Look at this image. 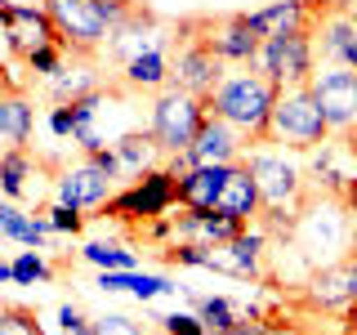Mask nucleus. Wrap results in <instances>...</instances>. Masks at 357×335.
<instances>
[{
	"mask_svg": "<svg viewBox=\"0 0 357 335\" xmlns=\"http://www.w3.org/2000/svg\"><path fill=\"white\" fill-rule=\"evenodd\" d=\"M139 103V89L121 85V81H107L98 85L94 94L76 98V148L81 152H98V148H116L126 134L134 130H148V121H143V107Z\"/></svg>",
	"mask_w": 357,
	"mask_h": 335,
	"instance_id": "f257e3e1",
	"label": "nucleus"
},
{
	"mask_svg": "<svg viewBox=\"0 0 357 335\" xmlns=\"http://www.w3.org/2000/svg\"><path fill=\"white\" fill-rule=\"evenodd\" d=\"M277 94H282V89L268 81L264 72L237 67V72H228L215 85V94H210L206 103H210L215 117H223L228 126H237L250 143H268V117H273Z\"/></svg>",
	"mask_w": 357,
	"mask_h": 335,
	"instance_id": "f03ea898",
	"label": "nucleus"
},
{
	"mask_svg": "<svg viewBox=\"0 0 357 335\" xmlns=\"http://www.w3.org/2000/svg\"><path fill=\"white\" fill-rule=\"evenodd\" d=\"M331 139V126L321 117L317 98H312L308 85H295V89H282L273 103V117H268V143L277 148H290V152H312Z\"/></svg>",
	"mask_w": 357,
	"mask_h": 335,
	"instance_id": "7ed1b4c3",
	"label": "nucleus"
},
{
	"mask_svg": "<svg viewBox=\"0 0 357 335\" xmlns=\"http://www.w3.org/2000/svg\"><path fill=\"white\" fill-rule=\"evenodd\" d=\"M206 117H210L206 98L188 94V89H178V85L156 89L152 103H148V130H152V139L161 143L165 156L192 148V139H197V130H201V121H206Z\"/></svg>",
	"mask_w": 357,
	"mask_h": 335,
	"instance_id": "20e7f679",
	"label": "nucleus"
},
{
	"mask_svg": "<svg viewBox=\"0 0 357 335\" xmlns=\"http://www.w3.org/2000/svg\"><path fill=\"white\" fill-rule=\"evenodd\" d=\"M174 206H178V179L165 170V165H152V170H143L139 179H130V188L112 193L103 215L116 219V223H148V219L170 215Z\"/></svg>",
	"mask_w": 357,
	"mask_h": 335,
	"instance_id": "39448f33",
	"label": "nucleus"
},
{
	"mask_svg": "<svg viewBox=\"0 0 357 335\" xmlns=\"http://www.w3.org/2000/svg\"><path fill=\"white\" fill-rule=\"evenodd\" d=\"M174 31H178V36H174V50H170V85L188 89V94L210 98V94H215V85L228 76V63H223L219 54L197 36L192 22H178Z\"/></svg>",
	"mask_w": 357,
	"mask_h": 335,
	"instance_id": "423d86ee",
	"label": "nucleus"
},
{
	"mask_svg": "<svg viewBox=\"0 0 357 335\" xmlns=\"http://www.w3.org/2000/svg\"><path fill=\"white\" fill-rule=\"evenodd\" d=\"M255 72H264L277 89L308 85L317 72V40L312 31H286V36H268L259 45V59L250 63Z\"/></svg>",
	"mask_w": 357,
	"mask_h": 335,
	"instance_id": "0eeeda50",
	"label": "nucleus"
},
{
	"mask_svg": "<svg viewBox=\"0 0 357 335\" xmlns=\"http://www.w3.org/2000/svg\"><path fill=\"white\" fill-rule=\"evenodd\" d=\"M308 89H312V98H317L331 134H353L357 130V67L321 63L317 72H312Z\"/></svg>",
	"mask_w": 357,
	"mask_h": 335,
	"instance_id": "6e6552de",
	"label": "nucleus"
},
{
	"mask_svg": "<svg viewBox=\"0 0 357 335\" xmlns=\"http://www.w3.org/2000/svg\"><path fill=\"white\" fill-rule=\"evenodd\" d=\"M304 170H308V188L312 193H326V197H340L357 184V148L349 134H331L321 148L304 152Z\"/></svg>",
	"mask_w": 357,
	"mask_h": 335,
	"instance_id": "1a4fd4ad",
	"label": "nucleus"
},
{
	"mask_svg": "<svg viewBox=\"0 0 357 335\" xmlns=\"http://www.w3.org/2000/svg\"><path fill=\"white\" fill-rule=\"evenodd\" d=\"M299 299L317 313H349L357 304V251L344 255V260H335V264L312 268L304 277Z\"/></svg>",
	"mask_w": 357,
	"mask_h": 335,
	"instance_id": "9d476101",
	"label": "nucleus"
},
{
	"mask_svg": "<svg viewBox=\"0 0 357 335\" xmlns=\"http://www.w3.org/2000/svg\"><path fill=\"white\" fill-rule=\"evenodd\" d=\"M112 193H116V179L107 170H98L94 156H85V152L54 174V201L76 206V210H103L112 201Z\"/></svg>",
	"mask_w": 357,
	"mask_h": 335,
	"instance_id": "9b49d317",
	"label": "nucleus"
},
{
	"mask_svg": "<svg viewBox=\"0 0 357 335\" xmlns=\"http://www.w3.org/2000/svg\"><path fill=\"white\" fill-rule=\"evenodd\" d=\"M50 18L59 27L63 50L72 54H98L107 45V18L98 14L94 0H50Z\"/></svg>",
	"mask_w": 357,
	"mask_h": 335,
	"instance_id": "f8f14e48",
	"label": "nucleus"
},
{
	"mask_svg": "<svg viewBox=\"0 0 357 335\" xmlns=\"http://www.w3.org/2000/svg\"><path fill=\"white\" fill-rule=\"evenodd\" d=\"M197 36L210 45V50L219 54L223 63L232 67H250L259 59V45L264 36L250 27V14H228V18H192Z\"/></svg>",
	"mask_w": 357,
	"mask_h": 335,
	"instance_id": "ddd939ff",
	"label": "nucleus"
},
{
	"mask_svg": "<svg viewBox=\"0 0 357 335\" xmlns=\"http://www.w3.org/2000/svg\"><path fill=\"white\" fill-rule=\"evenodd\" d=\"M0 31H5V50L14 54L18 63L31 59L45 45H63L50 9H0Z\"/></svg>",
	"mask_w": 357,
	"mask_h": 335,
	"instance_id": "4468645a",
	"label": "nucleus"
},
{
	"mask_svg": "<svg viewBox=\"0 0 357 335\" xmlns=\"http://www.w3.org/2000/svg\"><path fill=\"white\" fill-rule=\"evenodd\" d=\"M45 174L50 165L40 156H31L27 148H14V152H0V197L5 201H18V206H40L45 201Z\"/></svg>",
	"mask_w": 357,
	"mask_h": 335,
	"instance_id": "2eb2a0df",
	"label": "nucleus"
},
{
	"mask_svg": "<svg viewBox=\"0 0 357 335\" xmlns=\"http://www.w3.org/2000/svg\"><path fill=\"white\" fill-rule=\"evenodd\" d=\"M245 148H250V139L237 130V126H228L223 117H215L210 112L206 121H201V130H197V139H192V161L197 165H237Z\"/></svg>",
	"mask_w": 357,
	"mask_h": 335,
	"instance_id": "dca6fc26",
	"label": "nucleus"
},
{
	"mask_svg": "<svg viewBox=\"0 0 357 335\" xmlns=\"http://www.w3.org/2000/svg\"><path fill=\"white\" fill-rule=\"evenodd\" d=\"M174 219V241H201V246H223L232 237H241L250 223L237 215H223V210H170Z\"/></svg>",
	"mask_w": 357,
	"mask_h": 335,
	"instance_id": "f3484780",
	"label": "nucleus"
},
{
	"mask_svg": "<svg viewBox=\"0 0 357 335\" xmlns=\"http://www.w3.org/2000/svg\"><path fill=\"white\" fill-rule=\"evenodd\" d=\"M321 14H326V0H277L268 9H255L250 27L268 40V36H286V31H312Z\"/></svg>",
	"mask_w": 357,
	"mask_h": 335,
	"instance_id": "a211bd4d",
	"label": "nucleus"
},
{
	"mask_svg": "<svg viewBox=\"0 0 357 335\" xmlns=\"http://www.w3.org/2000/svg\"><path fill=\"white\" fill-rule=\"evenodd\" d=\"M312 40H317V63H340V67H357V22L349 14H326L312 27Z\"/></svg>",
	"mask_w": 357,
	"mask_h": 335,
	"instance_id": "6ab92c4d",
	"label": "nucleus"
},
{
	"mask_svg": "<svg viewBox=\"0 0 357 335\" xmlns=\"http://www.w3.org/2000/svg\"><path fill=\"white\" fill-rule=\"evenodd\" d=\"M98 85H103V76H98L94 63H89V54H72V50H67L63 67L45 81V94H50V103H76V98L94 94Z\"/></svg>",
	"mask_w": 357,
	"mask_h": 335,
	"instance_id": "aec40b11",
	"label": "nucleus"
},
{
	"mask_svg": "<svg viewBox=\"0 0 357 335\" xmlns=\"http://www.w3.org/2000/svg\"><path fill=\"white\" fill-rule=\"evenodd\" d=\"M215 210H223V215H237L245 223H259V215H264V193H259V184H255V174H250V165H245V161H237L228 170Z\"/></svg>",
	"mask_w": 357,
	"mask_h": 335,
	"instance_id": "412c9836",
	"label": "nucleus"
},
{
	"mask_svg": "<svg viewBox=\"0 0 357 335\" xmlns=\"http://www.w3.org/2000/svg\"><path fill=\"white\" fill-rule=\"evenodd\" d=\"M36 130V107L22 89H0V152H14L31 143Z\"/></svg>",
	"mask_w": 357,
	"mask_h": 335,
	"instance_id": "4be33fe9",
	"label": "nucleus"
},
{
	"mask_svg": "<svg viewBox=\"0 0 357 335\" xmlns=\"http://www.w3.org/2000/svg\"><path fill=\"white\" fill-rule=\"evenodd\" d=\"M50 219H45V210L36 215V210L18 206V201H0V237L5 241H22L31 246V251H45V241H50Z\"/></svg>",
	"mask_w": 357,
	"mask_h": 335,
	"instance_id": "5701e85b",
	"label": "nucleus"
},
{
	"mask_svg": "<svg viewBox=\"0 0 357 335\" xmlns=\"http://www.w3.org/2000/svg\"><path fill=\"white\" fill-rule=\"evenodd\" d=\"M121 85L139 89V94H156V89L170 85V50H152V54H134V59L121 63L116 72Z\"/></svg>",
	"mask_w": 357,
	"mask_h": 335,
	"instance_id": "b1692460",
	"label": "nucleus"
},
{
	"mask_svg": "<svg viewBox=\"0 0 357 335\" xmlns=\"http://www.w3.org/2000/svg\"><path fill=\"white\" fill-rule=\"evenodd\" d=\"M228 170L232 165H197V170H188L178 179V206L183 210H215Z\"/></svg>",
	"mask_w": 357,
	"mask_h": 335,
	"instance_id": "393cba45",
	"label": "nucleus"
},
{
	"mask_svg": "<svg viewBox=\"0 0 357 335\" xmlns=\"http://www.w3.org/2000/svg\"><path fill=\"white\" fill-rule=\"evenodd\" d=\"M116 161H121V174L126 179H139L143 170H152V165H161V143L152 139V130H134V134H126V139L116 143Z\"/></svg>",
	"mask_w": 357,
	"mask_h": 335,
	"instance_id": "a878e982",
	"label": "nucleus"
},
{
	"mask_svg": "<svg viewBox=\"0 0 357 335\" xmlns=\"http://www.w3.org/2000/svg\"><path fill=\"white\" fill-rule=\"evenodd\" d=\"M98 286L103 290H130L139 299H156V295H174V282L161 273H139V268H112V273H98Z\"/></svg>",
	"mask_w": 357,
	"mask_h": 335,
	"instance_id": "bb28decb",
	"label": "nucleus"
},
{
	"mask_svg": "<svg viewBox=\"0 0 357 335\" xmlns=\"http://www.w3.org/2000/svg\"><path fill=\"white\" fill-rule=\"evenodd\" d=\"M197 318L206 322V335H232V327L245 318V308L228 295H192Z\"/></svg>",
	"mask_w": 357,
	"mask_h": 335,
	"instance_id": "cd10ccee",
	"label": "nucleus"
},
{
	"mask_svg": "<svg viewBox=\"0 0 357 335\" xmlns=\"http://www.w3.org/2000/svg\"><path fill=\"white\" fill-rule=\"evenodd\" d=\"M81 260L94 264L98 273H112V268H134V264H139V255L126 251V246H116V241H89L85 251H81Z\"/></svg>",
	"mask_w": 357,
	"mask_h": 335,
	"instance_id": "c85d7f7f",
	"label": "nucleus"
},
{
	"mask_svg": "<svg viewBox=\"0 0 357 335\" xmlns=\"http://www.w3.org/2000/svg\"><path fill=\"white\" fill-rule=\"evenodd\" d=\"M54 277V264L45 260V251H18V260H14V282L18 286H36V282H50Z\"/></svg>",
	"mask_w": 357,
	"mask_h": 335,
	"instance_id": "c756f323",
	"label": "nucleus"
},
{
	"mask_svg": "<svg viewBox=\"0 0 357 335\" xmlns=\"http://www.w3.org/2000/svg\"><path fill=\"white\" fill-rule=\"evenodd\" d=\"M0 335H45L36 308L27 304H0Z\"/></svg>",
	"mask_w": 357,
	"mask_h": 335,
	"instance_id": "7c9ffc66",
	"label": "nucleus"
},
{
	"mask_svg": "<svg viewBox=\"0 0 357 335\" xmlns=\"http://www.w3.org/2000/svg\"><path fill=\"white\" fill-rule=\"evenodd\" d=\"M63 59H67V50H63V45H45V50H36L31 59H22V63H27L31 81H50V76L63 67Z\"/></svg>",
	"mask_w": 357,
	"mask_h": 335,
	"instance_id": "2f4dec72",
	"label": "nucleus"
},
{
	"mask_svg": "<svg viewBox=\"0 0 357 335\" xmlns=\"http://www.w3.org/2000/svg\"><path fill=\"white\" fill-rule=\"evenodd\" d=\"M45 219H50V228H54V232H67V237H76V232L85 228V210L63 206V201H54V206L45 210Z\"/></svg>",
	"mask_w": 357,
	"mask_h": 335,
	"instance_id": "473e14b6",
	"label": "nucleus"
},
{
	"mask_svg": "<svg viewBox=\"0 0 357 335\" xmlns=\"http://www.w3.org/2000/svg\"><path fill=\"white\" fill-rule=\"evenodd\" d=\"M156 327L161 335H206V322L197 313H165V318H156Z\"/></svg>",
	"mask_w": 357,
	"mask_h": 335,
	"instance_id": "72a5a7b5",
	"label": "nucleus"
},
{
	"mask_svg": "<svg viewBox=\"0 0 357 335\" xmlns=\"http://www.w3.org/2000/svg\"><path fill=\"white\" fill-rule=\"evenodd\" d=\"M59 335H98V331L76 304H59Z\"/></svg>",
	"mask_w": 357,
	"mask_h": 335,
	"instance_id": "f704fd0d",
	"label": "nucleus"
},
{
	"mask_svg": "<svg viewBox=\"0 0 357 335\" xmlns=\"http://www.w3.org/2000/svg\"><path fill=\"white\" fill-rule=\"evenodd\" d=\"M45 126H50L54 139H76V107H72V103H54Z\"/></svg>",
	"mask_w": 357,
	"mask_h": 335,
	"instance_id": "c9c22d12",
	"label": "nucleus"
},
{
	"mask_svg": "<svg viewBox=\"0 0 357 335\" xmlns=\"http://www.w3.org/2000/svg\"><path fill=\"white\" fill-rule=\"evenodd\" d=\"M94 331L98 335H148L139 322H130L126 313H107V318H94Z\"/></svg>",
	"mask_w": 357,
	"mask_h": 335,
	"instance_id": "e433bc0d",
	"label": "nucleus"
},
{
	"mask_svg": "<svg viewBox=\"0 0 357 335\" xmlns=\"http://www.w3.org/2000/svg\"><path fill=\"white\" fill-rule=\"evenodd\" d=\"M0 9H50V0H0Z\"/></svg>",
	"mask_w": 357,
	"mask_h": 335,
	"instance_id": "4c0bfd02",
	"label": "nucleus"
},
{
	"mask_svg": "<svg viewBox=\"0 0 357 335\" xmlns=\"http://www.w3.org/2000/svg\"><path fill=\"white\" fill-rule=\"evenodd\" d=\"M344 206H349V215H353V228H357V184L344 193Z\"/></svg>",
	"mask_w": 357,
	"mask_h": 335,
	"instance_id": "58836bf2",
	"label": "nucleus"
},
{
	"mask_svg": "<svg viewBox=\"0 0 357 335\" xmlns=\"http://www.w3.org/2000/svg\"><path fill=\"white\" fill-rule=\"evenodd\" d=\"M0 282H14V264H5V260H0Z\"/></svg>",
	"mask_w": 357,
	"mask_h": 335,
	"instance_id": "ea45409f",
	"label": "nucleus"
},
{
	"mask_svg": "<svg viewBox=\"0 0 357 335\" xmlns=\"http://www.w3.org/2000/svg\"><path fill=\"white\" fill-rule=\"evenodd\" d=\"M349 5H353V0H326V9H335V14H344Z\"/></svg>",
	"mask_w": 357,
	"mask_h": 335,
	"instance_id": "a19ab883",
	"label": "nucleus"
},
{
	"mask_svg": "<svg viewBox=\"0 0 357 335\" xmlns=\"http://www.w3.org/2000/svg\"><path fill=\"white\" fill-rule=\"evenodd\" d=\"M344 14H349V18L357 22V0H353V5H349V9H344Z\"/></svg>",
	"mask_w": 357,
	"mask_h": 335,
	"instance_id": "79ce46f5",
	"label": "nucleus"
},
{
	"mask_svg": "<svg viewBox=\"0 0 357 335\" xmlns=\"http://www.w3.org/2000/svg\"><path fill=\"white\" fill-rule=\"evenodd\" d=\"M349 139H353V148H357V130H353V134H349Z\"/></svg>",
	"mask_w": 357,
	"mask_h": 335,
	"instance_id": "37998d69",
	"label": "nucleus"
}]
</instances>
